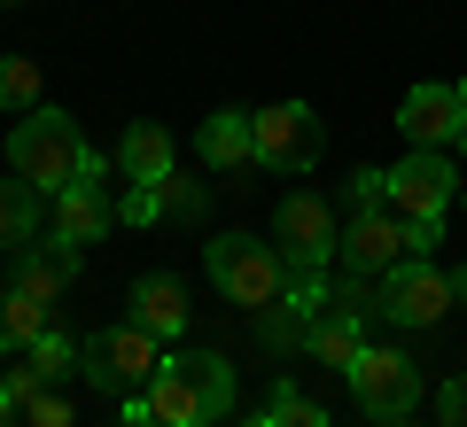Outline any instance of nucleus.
<instances>
[{"instance_id":"1","label":"nucleus","mask_w":467,"mask_h":427,"mask_svg":"<svg viewBox=\"0 0 467 427\" xmlns=\"http://www.w3.org/2000/svg\"><path fill=\"white\" fill-rule=\"evenodd\" d=\"M8 171L55 202L63 187L101 179V156H94V140L78 132V117H63V109H47V101H39L32 117H16V125H8Z\"/></svg>"},{"instance_id":"2","label":"nucleus","mask_w":467,"mask_h":427,"mask_svg":"<svg viewBox=\"0 0 467 427\" xmlns=\"http://www.w3.org/2000/svg\"><path fill=\"white\" fill-rule=\"evenodd\" d=\"M202 264H211L218 296H234L242 311H265V303H281V288H288V257L265 249L257 233H218V241L202 249Z\"/></svg>"},{"instance_id":"3","label":"nucleus","mask_w":467,"mask_h":427,"mask_svg":"<svg viewBox=\"0 0 467 427\" xmlns=\"http://www.w3.org/2000/svg\"><path fill=\"white\" fill-rule=\"evenodd\" d=\"M164 365V342H156L149 327H94L78 342V373L94 381V389H109V396H133V389H149V373Z\"/></svg>"},{"instance_id":"4","label":"nucleus","mask_w":467,"mask_h":427,"mask_svg":"<svg viewBox=\"0 0 467 427\" xmlns=\"http://www.w3.org/2000/svg\"><path fill=\"white\" fill-rule=\"evenodd\" d=\"M367 319H374V288H358V280L327 288V303L312 311V334H304V358H319L327 373H350L367 350Z\"/></svg>"},{"instance_id":"5","label":"nucleus","mask_w":467,"mask_h":427,"mask_svg":"<svg viewBox=\"0 0 467 427\" xmlns=\"http://www.w3.org/2000/svg\"><path fill=\"white\" fill-rule=\"evenodd\" d=\"M350 396H358L367 420H413V404H420V358H413V350L367 342L358 365H350Z\"/></svg>"},{"instance_id":"6","label":"nucleus","mask_w":467,"mask_h":427,"mask_svg":"<svg viewBox=\"0 0 467 427\" xmlns=\"http://www.w3.org/2000/svg\"><path fill=\"white\" fill-rule=\"evenodd\" d=\"M451 272H436L429 257H405V264H389L382 280H374V311L389 319V327H436V319L451 311Z\"/></svg>"},{"instance_id":"7","label":"nucleus","mask_w":467,"mask_h":427,"mask_svg":"<svg viewBox=\"0 0 467 427\" xmlns=\"http://www.w3.org/2000/svg\"><path fill=\"white\" fill-rule=\"evenodd\" d=\"M250 132H257V164L265 171H312L319 148H327V125H319L312 101H273V109L250 117Z\"/></svg>"},{"instance_id":"8","label":"nucleus","mask_w":467,"mask_h":427,"mask_svg":"<svg viewBox=\"0 0 467 427\" xmlns=\"http://www.w3.org/2000/svg\"><path fill=\"white\" fill-rule=\"evenodd\" d=\"M273 249L288 257V272H327V257H343V226H335V210L319 195H281Z\"/></svg>"},{"instance_id":"9","label":"nucleus","mask_w":467,"mask_h":427,"mask_svg":"<svg viewBox=\"0 0 467 427\" xmlns=\"http://www.w3.org/2000/svg\"><path fill=\"white\" fill-rule=\"evenodd\" d=\"M451 148H413L405 164H389V210L398 218H436L444 226V210H451Z\"/></svg>"},{"instance_id":"10","label":"nucleus","mask_w":467,"mask_h":427,"mask_svg":"<svg viewBox=\"0 0 467 427\" xmlns=\"http://www.w3.org/2000/svg\"><path fill=\"white\" fill-rule=\"evenodd\" d=\"M149 412L156 420H171V427H218V404H211V389H202V373H195V358L187 350H171L164 365L149 373Z\"/></svg>"},{"instance_id":"11","label":"nucleus","mask_w":467,"mask_h":427,"mask_svg":"<svg viewBox=\"0 0 467 427\" xmlns=\"http://www.w3.org/2000/svg\"><path fill=\"white\" fill-rule=\"evenodd\" d=\"M78 257L86 249H70V241H24V249H8V288L16 296H32V303H63L70 288H78Z\"/></svg>"},{"instance_id":"12","label":"nucleus","mask_w":467,"mask_h":427,"mask_svg":"<svg viewBox=\"0 0 467 427\" xmlns=\"http://www.w3.org/2000/svg\"><path fill=\"white\" fill-rule=\"evenodd\" d=\"M405 257H413V233H405L398 210H358V218L343 226V264H350V272L382 280L389 264H405Z\"/></svg>"},{"instance_id":"13","label":"nucleus","mask_w":467,"mask_h":427,"mask_svg":"<svg viewBox=\"0 0 467 427\" xmlns=\"http://www.w3.org/2000/svg\"><path fill=\"white\" fill-rule=\"evenodd\" d=\"M398 125H405L413 148H460V132H467L460 86H413V94L398 101Z\"/></svg>"},{"instance_id":"14","label":"nucleus","mask_w":467,"mask_h":427,"mask_svg":"<svg viewBox=\"0 0 467 427\" xmlns=\"http://www.w3.org/2000/svg\"><path fill=\"white\" fill-rule=\"evenodd\" d=\"M125 303H133V327H149L156 342H180L187 334V288L171 272H140Z\"/></svg>"},{"instance_id":"15","label":"nucleus","mask_w":467,"mask_h":427,"mask_svg":"<svg viewBox=\"0 0 467 427\" xmlns=\"http://www.w3.org/2000/svg\"><path fill=\"white\" fill-rule=\"evenodd\" d=\"M109 226H117V202L101 195V179L63 187V195H55V241H70V249H94Z\"/></svg>"},{"instance_id":"16","label":"nucleus","mask_w":467,"mask_h":427,"mask_svg":"<svg viewBox=\"0 0 467 427\" xmlns=\"http://www.w3.org/2000/svg\"><path fill=\"white\" fill-rule=\"evenodd\" d=\"M195 156H202V171H250L257 164L250 117H242V109H211V117H202V132H195Z\"/></svg>"},{"instance_id":"17","label":"nucleus","mask_w":467,"mask_h":427,"mask_svg":"<svg viewBox=\"0 0 467 427\" xmlns=\"http://www.w3.org/2000/svg\"><path fill=\"white\" fill-rule=\"evenodd\" d=\"M117 171H125V187H156V179H171V132L164 125H125V140H117Z\"/></svg>"},{"instance_id":"18","label":"nucleus","mask_w":467,"mask_h":427,"mask_svg":"<svg viewBox=\"0 0 467 427\" xmlns=\"http://www.w3.org/2000/svg\"><path fill=\"white\" fill-rule=\"evenodd\" d=\"M39 187H24L16 171L0 179V249H24V241H39Z\"/></svg>"},{"instance_id":"19","label":"nucleus","mask_w":467,"mask_h":427,"mask_svg":"<svg viewBox=\"0 0 467 427\" xmlns=\"http://www.w3.org/2000/svg\"><path fill=\"white\" fill-rule=\"evenodd\" d=\"M47 311H55V303H32V296H16V288H8V296H0V350H16V358H24V350L55 327Z\"/></svg>"},{"instance_id":"20","label":"nucleus","mask_w":467,"mask_h":427,"mask_svg":"<svg viewBox=\"0 0 467 427\" xmlns=\"http://www.w3.org/2000/svg\"><path fill=\"white\" fill-rule=\"evenodd\" d=\"M156 202H164V226H202V218H211V187H202V171H171V179H156Z\"/></svg>"},{"instance_id":"21","label":"nucleus","mask_w":467,"mask_h":427,"mask_svg":"<svg viewBox=\"0 0 467 427\" xmlns=\"http://www.w3.org/2000/svg\"><path fill=\"white\" fill-rule=\"evenodd\" d=\"M32 109H39V63L0 55V117H32Z\"/></svg>"},{"instance_id":"22","label":"nucleus","mask_w":467,"mask_h":427,"mask_svg":"<svg viewBox=\"0 0 467 427\" xmlns=\"http://www.w3.org/2000/svg\"><path fill=\"white\" fill-rule=\"evenodd\" d=\"M265 412H273V427H327V404H312V396L296 389V381H273V396H265Z\"/></svg>"},{"instance_id":"23","label":"nucleus","mask_w":467,"mask_h":427,"mask_svg":"<svg viewBox=\"0 0 467 427\" xmlns=\"http://www.w3.org/2000/svg\"><path fill=\"white\" fill-rule=\"evenodd\" d=\"M24 365H32L39 381H63L70 365H78V342H70V334H55V327H47V334H39V342H32V350H24Z\"/></svg>"},{"instance_id":"24","label":"nucleus","mask_w":467,"mask_h":427,"mask_svg":"<svg viewBox=\"0 0 467 427\" xmlns=\"http://www.w3.org/2000/svg\"><path fill=\"white\" fill-rule=\"evenodd\" d=\"M343 195H350V210H389V171H350V187H343Z\"/></svg>"},{"instance_id":"25","label":"nucleus","mask_w":467,"mask_h":427,"mask_svg":"<svg viewBox=\"0 0 467 427\" xmlns=\"http://www.w3.org/2000/svg\"><path fill=\"white\" fill-rule=\"evenodd\" d=\"M117 226H164V202H156V187H125V202H117Z\"/></svg>"},{"instance_id":"26","label":"nucleus","mask_w":467,"mask_h":427,"mask_svg":"<svg viewBox=\"0 0 467 427\" xmlns=\"http://www.w3.org/2000/svg\"><path fill=\"white\" fill-rule=\"evenodd\" d=\"M24 420H32V427H70V396L47 381V389H39L32 404H24Z\"/></svg>"},{"instance_id":"27","label":"nucleus","mask_w":467,"mask_h":427,"mask_svg":"<svg viewBox=\"0 0 467 427\" xmlns=\"http://www.w3.org/2000/svg\"><path fill=\"white\" fill-rule=\"evenodd\" d=\"M436 427H467V373H451L436 389Z\"/></svg>"},{"instance_id":"28","label":"nucleus","mask_w":467,"mask_h":427,"mask_svg":"<svg viewBox=\"0 0 467 427\" xmlns=\"http://www.w3.org/2000/svg\"><path fill=\"white\" fill-rule=\"evenodd\" d=\"M125 427H171V420H156V412H149V396L133 389V396H125Z\"/></svg>"},{"instance_id":"29","label":"nucleus","mask_w":467,"mask_h":427,"mask_svg":"<svg viewBox=\"0 0 467 427\" xmlns=\"http://www.w3.org/2000/svg\"><path fill=\"white\" fill-rule=\"evenodd\" d=\"M16 412H24V404L8 396V381H0V427H16Z\"/></svg>"},{"instance_id":"30","label":"nucleus","mask_w":467,"mask_h":427,"mask_svg":"<svg viewBox=\"0 0 467 427\" xmlns=\"http://www.w3.org/2000/svg\"><path fill=\"white\" fill-rule=\"evenodd\" d=\"M234 427H273V412H250V420H234Z\"/></svg>"},{"instance_id":"31","label":"nucleus","mask_w":467,"mask_h":427,"mask_svg":"<svg viewBox=\"0 0 467 427\" xmlns=\"http://www.w3.org/2000/svg\"><path fill=\"white\" fill-rule=\"evenodd\" d=\"M0 8H24V0H0Z\"/></svg>"},{"instance_id":"32","label":"nucleus","mask_w":467,"mask_h":427,"mask_svg":"<svg viewBox=\"0 0 467 427\" xmlns=\"http://www.w3.org/2000/svg\"><path fill=\"white\" fill-rule=\"evenodd\" d=\"M460 156H467V132H460Z\"/></svg>"},{"instance_id":"33","label":"nucleus","mask_w":467,"mask_h":427,"mask_svg":"<svg viewBox=\"0 0 467 427\" xmlns=\"http://www.w3.org/2000/svg\"><path fill=\"white\" fill-rule=\"evenodd\" d=\"M460 101H467V78H460Z\"/></svg>"},{"instance_id":"34","label":"nucleus","mask_w":467,"mask_h":427,"mask_svg":"<svg viewBox=\"0 0 467 427\" xmlns=\"http://www.w3.org/2000/svg\"><path fill=\"white\" fill-rule=\"evenodd\" d=\"M460 202H467V187H460Z\"/></svg>"}]
</instances>
